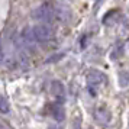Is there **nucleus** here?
Here are the masks:
<instances>
[{"mask_svg": "<svg viewBox=\"0 0 129 129\" xmlns=\"http://www.w3.org/2000/svg\"><path fill=\"white\" fill-rule=\"evenodd\" d=\"M28 38L38 42H47L52 38V29L48 25H35L28 29Z\"/></svg>", "mask_w": 129, "mask_h": 129, "instance_id": "nucleus-1", "label": "nucleus"}, {"mask_svg": "<svg viewBox=\"0 0 129 129\" xmlns=\"http://www.w3.org/2000/svg\"><path fill=\"white\" fill-rule=\"evenodd\" d=\"M54 15H55V7L52 3H42L39 7H36L32 18L35 20H41V22H52Z\"/></svg>", "mask_w": 129, "mask_h": 129, "instance_id": "nucleus-2", "label": "nucleus"}, {"mask_svg": "<svg viewBox=\"0 0 129 129\" xmlns=\"http://www.w3.org/2000/svg\"><path fill=\"white\" fill-rule=\"evenodd\" d=\"M94 119H96V122L99 125H107L110 122L112 115H110V112L106 110V109H97L94 112Z\"/></svg>", "mask_w": 129, "mask_h": 129, "instance_id": "nucleus-3", "label": "nucleus"}, {"mask_svg": "<svg viewBox=\"0 0 129 129\" xmlns=\"http://www.w3.org/2000/svg\"><path fill=\"white\" fill-rule=\"evenodd\" d=\"M106 80V77L103 73H100V71H90L88 73V76H87V81L90 86H99V84H102V83H105Z\"/></svg>", "mask_w": 129, "mask_h": 129, "instance_id": "nucleus-4", "label": "nucleus"}, {"mask_svg": "<svg viewBox=\"0 0 129 129\" xmlns=\"http://www.w3.org/2000/svg\"><path fill=\"white\" fill-rule=\"evenodd\" d=\"M51 93L57 97V99H62L65 96V88H64V84L58 80L51 83Z\"/></svg>", "mask_w": 129, "mask_h": 129, "instance_id": "nucleus-5", "label": "nucleus"}, {"mask_svg": "<svg viewBox=\"0 0 129 129\" xmlns=\"http://www.w3.org/2000/svg\"><path fill=\"white\" fill-rule=\"evenodd\" d=\"M9 110H10V105H9L7 99L3 97V96H0V112L2 113H7Z\"/></svg>", "mask_w": 129, "mask_h": 129, "instance_id": "nucleus-6", "label": "nucleus"}, {"mask_svg": "<svg viewBox=\"0 0 129 129\" xmlns=\"http://www.w3.org/2000/svg\"><path fill=\"white\" fill-rule=\"evenodd\" d=\"M119 86H120V87H126V86H128V74H126L125 71L119 74Z\"/></svg>", "mask_w": 129, "mask_h": 129, "instance_id": "nucleus-7", "label": "nucleus"}, {"mask_svg": "<svg viewBox=\"0 0 129 129\" xmlns=\"http://www.w3.org/2000/svg\"><path fill=\"white\" fill-rule=\"evenodd\" d=\"M54 115H55V117H57V120H61L62 117H64V112L61 110V109H57V110H54Z\"/></svg>", "mask_w": 129, "mask_h": 129, "instance_id": "nucleus-8", "label": "nucleus"}, {"mask_svg": "<svg viewBox=\"0 0 129 129\" xmlns=\"http://www.w3.org/2000/svg\"><path fill=\"white\" fill-rule=\"evenodd\" d=\"M3 59V51H2V45H0V61Z\"/></svg>", "mask_w": 129, "mask_h": 129, "instance_id": "nucleus-9", "label": "nucleus"}, {"mask_svg": "<svg viewBox=\"0 0 129 129\" xmlns=\"http://www.w3.org/2000/svg\"><path fill=\"white\" fill-rule=\"evenodd\" d=\"M54 129H57V128H54Z\"/></svg>", "mask_w": 129, "mask_h": 129, "instance_id": "nucleus-10", "label": "nucleus"}]
</instances>
